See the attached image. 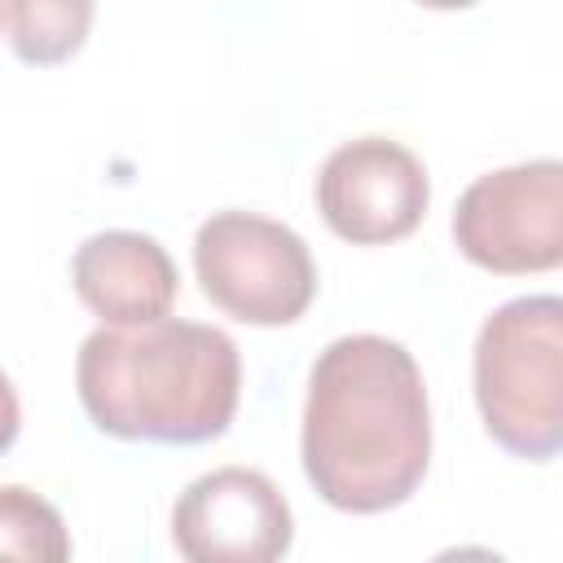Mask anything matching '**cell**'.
Listing matches in <instances>:
<instances>
[{"label":"cell","mask_w":563,"mask_h":563,"mask_svg":"<svg viewBox=\"0 0 563 563\" xmlns=\"http://www.w3.org/2000/svg\"><path fill=\"white\" fill-rule=\"evenodd\" d=\"M299 457L343 515L405 506L431 466V405L418 361L383 334L334 339L308 374Z\"/></svg>","instance_id":"6da1fadb"},{"label":"cell","mask_w":563,"mask_h":563,"mask_svg":"<svg viewBox=\"0 0 563 563\" xmlns=\"http://www.w3.org/2000/svg\"><path fill=\"white\" fill-rule=\"evenodd\" d=\"M75 387L88 422L114 440L207 444L233 427L242 356L202 321L101 325L79 343Z\"/></svg>","instance_id":"7a4b0ae2"},{"label":"cell","mask_w":563,"mask_h":563,"mask_svg":"<svg viewBox=\"0 0 563 563\" xmlns=\"http://www.w3.org/2000/svg\"><path fill=\"white\" fill-rule=\"evenodd\" d=\"M471 378L493 444L523 462H550L563 449V299L523 295L493 308Z\"/></svg>","instance_id":"3957f363"},{"label":"cell","mask_w":563,"mask_h":563,"mask_svg":"<svg viewBox=\"0 0 563 563\" xmlns=\"http://www.w3.org/2000/svg\"><path fill=\"white\" fill-rule=\"evenodd\" d=\"M194 273L202 295L242 325H290L317 299L308 242L255 211H216L194 233Z\"/></svg>","instance_id":"277c9868"},{"label":"cell","mask_w":563,"mask_h":563,"mask_svg":"<svg viewBox=\"0 0 563 563\" xmlns=\"http://www.w3.org/2000/svg\"><path fill=\"white\" fill-rule=\"evenodd\" d=\"M457 251L497 277L563 264V163L532 158L475 176L453 207Z\"/></svg>","instance_id":"5b68a950"},{"label":"cell","mask_w":563,"mask_h":563,"mask_svg":"<svg viewBox=\"0 0 563 563\" xmlns=\"http://www.w3.org/2000/svg\"><path fill=\"white\" fill-rule=\"evenodd\" d=\"M431 202L427 167L391 136L343 141L317 172V211L334 238L352 246H387L409 238Z\"/></svg>","instance_id":"8992f818"},{"label":"cell","mask_w":563,"mask_h":563,"mask_svg":"<svg viewBox=\"0 0 563 563\" xmlns=\"http://www.w3.org/2000/svg\"><path fill=\"white\" fill-rule=\"evenodd\" d=\"M172 541L189 563H273L295 541L290 501L264 471L220 466L176 497Z\"/></svg>","instance_id":"52a82bcc"},{"label":"cell","mask_w":563,"mask_h":563,"mask_svg":"<svg viewBox=\"0 0 563 563\" xmlns=\"http://www.w3.org/2000/svg\"><path fill=\"white\" fill-rule=\"evenodd\" d=\"M70 286L101 325H141L172 312L180 273L167 246L136 229H106L75 246Z\"/></svg>","instance_id":"ba28073f"},{"label":"cell","mask_w":563,"mask_h":563,"mask_svg":"<svg viewBox=\"0 0 563 563\" xmlns=\"http://www.w3.org/2000/svg\"><path fill=\"white\" fill-rule=\"evenodd\" d=\"M97 0H0V26L18 62L62 66L92 31Z\"/></svg>","instance_id":"9c48e42d"},{"label":"cell","mask_w":563,"mask_h":563,"mask_svg":"<svg viewBox=\"0 0 563 563\" xmlns=\"http://www.w3.org/2000/svg\"><path fill=\"white\" fill-rule=\"evenodd\" d=\"M0 559H26V563L70 559V537L57 506L22 484H0Z\"/></svg>","instance_id":"30bf717a"},{"label":"cell","mask_w":563,"mask_h":563,"mask_svg":"<svg viewBox=\"0 0 563 563\" xmlns=\"http://www.w3.org/2000/svg\"><path fill=\"white\" fill-rule=\"evenodd\" d=\"M18 431H22V405H18V391H13L9 374L0 369V453L13 449Z\"/></svg>","instance_id":"8fae6325"},{"label":"cell","mask_w":563,"mask_h":563,"mask_svg":"<svg viewBox=\"0 0 563 563\" xmlns=\"http://www.w3.org/2000/svg\"><path fill=\"white\" fill-rule=\"evenodd\" d=\"M418 4H427V9H471L475 0H418Z\"/></svg>","instance_id":"7c38bea8"}]
</instances>
